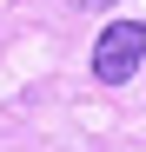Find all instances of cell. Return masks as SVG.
<instances>
[{"mask_svg":"<svg viewBox=\"0 0 146 152\" xmlns=\"http://www.w3.org/2000/svg\"><path fill=\"white\" fill-rule=\"evenodd\" d=\"M73 7H86V13H100V7H113V0H73Z\"/></svg>","mask_w":146,"mask_h":152,"instance_id":"obj_2","label":"cell"},{"mask_svg":"<svg viewBox=\"0 0 146 152\" xmlns=\"http://www.w3.org/2000/svg\"><path fill=\"white\" fill-rule=\"evenodd\" d=\"M139 66H146V20H113L93 40V80L100 86H126Z\"/></svg>","mask_w":146,"mask_h":152,"instance_id":"obj_1","label":"cell"}]
</instances>
